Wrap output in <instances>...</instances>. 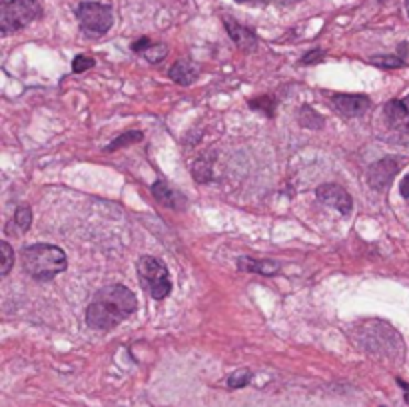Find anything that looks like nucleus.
Returning a JSON list of instances; mask_svg holds the SVG:
<instances>
[{"label":"nucleus","instance_id":"f257e3e1","mask_svg":"<svg viewBox=\"0 0 409 407\" xmlns=\"http://www.w3.org/2000/svg\"><path fill=\"white\" fill-rule=\"evenodd\" d=\"M138 307L136 296L120 284H110L102 287L92 304L86 309V324L92 329H114L120 326L124 320H128Z\"/></svg>","mask_w":409,"mask_h":407},{"label":"nucleus","instance_id":"f03ea898","mask_svg":"<svg viewBox=\"0 0 409 407\" xmlns=\"http://www.w3.org/2000/svg\"><path fill=\"white\" fill-rule=\"evenodd\" d=\"M21 262L24 272L38 282H48L56 278L68 265L66 254L58 245L52 244L26 245L22 250Z\"/></svg>","mask_w":409,"mask_h":407},{"label":"nucleus","instance_id":"7ed1b4c3","mask_svg":"<svg viewBox=\"0 0 409 407\" xmlns=\"http://www.w3.org/2000/svg\"><path fill=\"white\" fill-rule=\"evenodd\" d=\"M41 14L42 6L38 0H6L0 6V30L6 36L38 21Z\"/></svg>","mask_w":409,"mask_h":407},{"label":"nucleus","instance_id":"20e7f679","mask_svg":"<svg viewBox=\"0 0 409 407\" xmlns=\"http://www.w3.org/2000/svg\"><path fill=\"white\" fill-rule=\"evenodd\" d=\"M138 278H140V284H142L144 289L154 300H164L172 292L168 267L152 256H144L138 260Z\"/></svg>","mask_w":409,"mask_h":407},{"label":"nucleus","instance_id":"39448f33","mask_svg":"<svg viewBox=\"0 0 409 407\" xmlns=\"http://www.w3.org/2000/svg\"><path fill=\"white\" fill-rule=\"evenodd\" d=\"M76 16L80 22V28L88 36H102L114 24L112 6L100 2H82L76 10Z\"/></svg>","mask_w":409,"mask_h":407},{"label":"nucleus","instance_id":"423d86ee","mask_svg":"<svg viewBox=\"0 0 409 407\" xmlns=\"http://www.w3.org/2000/svg\"><path fill=\"white\" fill-rule=\"evenodd\" d=\"M316 196L320 202H324L329 208H335L338 212H342L344 216H349L353 210V200L348 192L342 186L335 184H324L316 190Z\"/></svg>","mask_w":409,"mask_h":407},{"label":"nucleus","instance_id":"0eeeda50","mask_svg":"<svg viewBox=\"0 0 409 407\" xmlns=\"http://www.w3.org/2000/svg\"><path fill=\"white\" fill-rule=\"evenodd\" d=\"M399 170V164L395 158H384L379 162L371 164L368 170V182L373 190H384L391 184Z\"/></svg>","mask_w":409,"mask_h":407},{"label":"nucleus","instance_id":"6e6552de","mask_svg":"<svg viewBox=\"0 0 409 407\" xmlns=\"http://www.w3.org/2000/svg\"><path fill=\"white\" fill-rule=\"evenodd\" d=\"M386 122L399 132H409V96L401 100H389L384 106Z\"/></svg>","mask_w":409,"mask_h":407},{"label":"nucleus","instance_id":"1a4fd4ad","mask_svg":"<svg viewBox=\"0 0 409 407\" xmlns=\"http://www.w3.org/2000/svg\"><path fill=\"white\" fill-rule=\"evenodd\" d=\"M333 106L340 114H344L348 118H355V116H362L364 112H368L371 100L364 94H338V96H333Z\"/></svg>","mask_w":409,"mask_h":407},{"label":"nucleus","instance_id":"9d476101","mask_svg":"<svg viewBox=\"0 0 409 407\" xmlns=\"http://www.w3.org/2000/svg\"><path fill=\"white\" fill-rule=\"evenodd\" d=\"M152 196L162 204V206L172 208V210H184L186 204H188L186 196L180 190L168 186L164 180H158V182L152 184Z\"/></svg>","mask_w":409,"mask_h":407},{"label":"nucleus","instance_id":"9b49d317","mask_svg":"<svg viewBox=\"0 0 409 407\" xmlns=\"http://www.w3.org/2000/svg\"><path fill=\"white\" fill-rule=\"evenodd\" d=\"M225 28H228V34L232 36V41L236 42L240 48H245V50H254L258 46V41L254 36L252 30H247L244 26H240L238 22H234L232 19H225Z\"/></svg>","mask_w":409,"mask_h":407},{"label":"nucleus","instance_id":"f8f14e48","mask_svg":"<svg viewBox=\"0 0 409 407\" xmlns=\"http://www.w3.org/2000/svg\"><path fill=\"white\" fill-rule=\"evenodd\" d=\"M200 74V66L190 60H178L170 68V78L182 86H188L198 78Z\"/></svg>","mask_w":409,"mask_h":407},{"label":"nucleus","instance_id":"ddd939ff","mask_svg":"<svg viewBox=\"0 0 409 407\" xmlns=\"http://www.w3.org/2000/svg\"><path fill=\"white\" fill-rule=\"evenodd\" d=\"M238 267L245 270V272H258L264 276H274L280 272V264L272 262V260H252V258H240L238 260Z\"/></svg>","mask_w":409,"mask_h":407},{"label":"nucleus","instance_id":"4468645a","mask_svg":"<svg viewBox=\"0 0 409 407\" xmlns=\"http://www.w3.org/2000/svg\"><path fill=\"white\" fill-rule=\"evenodd\" d=\"M134 50L136 52H140V54H144L148 60L152 62H160L168 54V48L164 46V44H150V41L148 38H142V41L134 42Z\"/></svg>","mask_w":409,"mask_h":407},{"label":"nucleus","instance_id":"2eb2a0df","mask_svg":"<svg viewBox=\"0 0 409 407\" xmlns=\"http://www.w3.org/2000/svg\"><path fill=\"white\" fill-rule=\"evenodd\" d=\"M300 122H302V126H307V128H322L324 118H322L320 114H316L313 108L304 106V108L300 110Z\"/></svg>","mask_w":409,"mask_h":407},{"label":"nucleus","instance_id":"dca6fc26","mask_svg":"<svg viewBox=\"0 0 409 407\" xmlns=\"http://www.w3.org/2000/svg\"><path fill=\"white\" fill-rule=\"evenodd\" d=\"M14 224L19 228V232H26L32 224V210L28 206H21L14 214Z\"/></svg>","mask_w":409,"mask_h":407},{"label":"nucleus","instance_id":"f3484780","mask_svg":"<svg viewBox=\"0 0 409 407\" xmlns=\"http://www.w3.org/2000/svg\"><path fill=\"white\" fill-rule=\"evenodd\" d=\"M252 380V371L250 369H240V371H234L230 377H228V387L230 389H238V387H245Z\"/></svg>","mask_w":409,"mask_h":407},{"label":"nucleus","instance_id":"a211bd4d","mask_svg":"<svg viewBox=\"0 0 409 407\" xmlns=\"http://www.w3.org/2000/svg\"><path fill=\"white\" fill-rule=\"evenodd\" d=\"M0 250H2V270H0V276H6L10 272V267L14 264V252L8 242H2L0 244Z\"/></svg>","mask_w":409,"mask_h":407},{"label":"nucleus","instance_id":"6ab92c4d","mask_svg":"<svg viewBox=\"0 0 409 407\" xmlns=\"http://www.w3.org/2000/svg\"><path fill=\"white\" fill-rule=\"evenodd\" d=\"M369 62L375 64V66H382V68H391V70L404 66V60L397 58V56H373Z\"/></svg>","mask_w":409,"mask_h":407},{"label":"nucleus","instance_id":"aec40b11","mask_svg":"<svg viewBox=\"0 0 409 407\" xmlns=\"http://www.w3.org/2000/svg\"><path fill=\"white\" fill-rule=\"evenodd\" d=\"M142 132H130V134H124V136H120L116 142H112L106 150L108 152H112V150H118L120 146H124V144H132V142H138V140H142Z\"/></svg>","mask_w":409,"mask_h":407},{"label":"nucleus","instance_id":"412c9836","mask_svg":"<svg viewBox=\"0 0 409 407\" xmlns=\"http://www.w3.org/2000/svg\"><path fill=\"white\" fill-rule=\"evenodd\" d=\"M92 66H94V60H92L90 56H76L74 62H72V70H74L76 74H82V72L90 70Z\"/></svg>","mask_w":409,"mask_h":407},{"label":"nucleus","instance_id":"4be33fe9","mask_svg":"<svg viewBox=\"0 0 409 407\" xmlns=\"http://www.w3.org/2000/svg\"><path fill=\"white\" fill-rule=\"evenodd\" d=\"M399 192H401V196L409 202V172L404 176V180L399 182Z\"/></svg>","mask_w":409,"mask_h":407},{"label":"nucleus","instance_id":"5701e85b","mask_svg":"<svg viewBox=\"0 0 409 407\" xmlns=\"http://www.w3.org/2000/svg\"><path fill=\"white\" fill-rule=\"evenodd\" d=\"M236 2H266V0H236Z\"/></svg>","mask_w":409,"mask_h":407},{"label":"nucleus","instance_id":"b1692460","mask_svg":"<svg viewBox=\"0 0 409 407\" xmlns=\"http://www.w3.org/2000/svg\"><path fill=\"white\" fill-rule=\"evenodd\" d=\"M406 10H408V14H409V0H406Z\"/></svg>","mask_w":409,"mask_h":407},{"label":"nucleus","instance_id":"393cba45","mask_svg":"<svg viewBox=\"0 0 409 407\" xmlns=\"http://www.w3.org/2000/svg\"><path fill=\"white\" fill-rule=\"evenodd\" d=\"M280 2H294V0H280Z\"/></svg>","mask_w":409,"mask_h":407}]
</instances>
